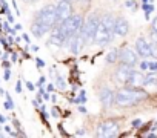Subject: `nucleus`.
I'll return each instance as SVG.
<instances>
[{"label":"nucleus","mask_w":157,"mask_h":138,"mask_svg":"<svg viewBox=\"0 0 157 138\" xmlns=\"http://www.w3.org/2000/svg\"><path fill=\"white\" fill-rule=\"evenodd\" d=\"M33 106L39 109V106H40V104H39V101H37V100H33Z\"/></svg>","instance_id":"49"},{"label":"nucleus","mask_w":157,"mask_h":138,"mask_svg":"<svg viewBox=\"0 0 157 138\" xmlns=\"http://www.w3.org/2000/svg\"><path fill=\"white\" fill-rule=\"evenodd\" d=\"M22 40H23L26 45H29V46H31V38H29V35H28V34H23V35H22Z\"/></svg>","instance_id":"35"},{"label":"nucleus","mask_w":157,"mask_h":138,"mask_svg":"<svg viewBox=\"0 0 157 138\" xmlns=\"http://www.w3.org/2000/svg\"><path fill=\"white\" fill-rule=\"evenodd\" d=\"M14 42H16V43H20V42H22V37H14Z\"/></svg>","instance_id":"52"},{"label":"nucleus","mask_w":157,"mask_h":138,"mask_svg":"<svg viewBox=\"0 0 157 138\" xmlns=\"http://www.w3.org/2000/svg\"><path fill=\"white\" fill-rule=\"evenodd\" d=\"M6 38H8V43H10V46H11V45H14V43H16V42H14V38H13V37H11V35H10V37H6Z\"/></svg>","instance_id":"46"},{"label":"nucleus","mask_w":157,"mask_h":138,"mask_svg":"<svg viewBox=\"0 0 157 138\" xmlns=\"http://www.w3.org/2000/svg\"><path fill=\"white\" fill-rule=\"evenodd\" d=\"M6 20H8V22H10V25H11V23H14V22H16V17H14V16H13V13H10V14H6Z\"/></svg>","instance_id":"34"},{"label":"nucleus","mask_w":157,"mask_h":138,"mask_svg":"<svg viewBox=\"0 0 157 138\" xmlns=\"http://www.w3.org/2000/svg\"><path fill=\"white\" fill-rule=\"evenodd\" d=\"M51 114H52V117H56V118H59V117H60V114H59V109H57V107H52V109H51Z\"/></svg>","instance_id":"39"},{"label":"nucleus","mask_w":157,"mask_h":138,"mask_svg":"<svg viewBox=\"0 0 157 138\" xmlns=\"http://www.w3.org/2000/svg\"><path fill=\"white\" fill-rule=\"evenodd\" d=\"M78 112H82V114H88V111H86V107H85V106H78Z\"/></svg>","instance_id":"43"},{"label":"nucleus","mask_w":157,"mask_h":138,"mask_svg":"<svg viewBox=\"0 0 157 138\" xmlns=\"http://www.w3.org/2000/svg\"><path fill=\"white\" fill-rule=\"evenodd\" d=\"M5 92H6L5 89H2V88H0V95H5Z\"/></svg>","instance_id":"54"},{"label":"nucleus","mask_w":157,"mask_h":138,"mask_svg":"<svg viewBox=\"0 0 157 138\" xmlns=\"http://www.w3.org/2000/svg\"><path fill=\"white\" fill-rule=\"evenodd\" d=\"M72 103L74 104H83V103H86V92L83 89H80V91H78V97H75L72 100Z\"/></svg>","instance_id":"20"},{"label":"nucleus","mask_w":157,"mask_h":138,"mask_svg":"<svg viewBox=\"0 0 157 138\" xmlns=\"http://www.w3.org/2000/svg\"><path fill=\"white\" fill-rule=\"evenodd\" d=\"M75 133H77V135H80V136H82V135H86V132H85V130H82V129H78Z\"/></svg>","instance_id":"48"},{"label":"nucleus","mask_w":157,"mask_h":138,"mask_svg":"<svg viewBox=\"0 0 157 138\" xmlns=\"http://www.w3.org/2000/svg\"><path fill=\"white\" fill-rule=\"evenodd\" d=\"M5 123H6V117L0 114V124H5Z\"/></svg>","instance_id":"44"},{"label":"nucleus","mask_w":157,"mask_h":138,"mask_svg":"<svg viewBox=\"0 0 157 138\" xmlns=\"http://www.w3.org/2000/svg\"><path fill=\"white\" fill-rule=\"evenodd\" d=\"M25 85H26V89H28V91H31V92L36 91V86H34L31 82H25Z\"/></svg>","instance_id":"32"},{"label":"nucleus","mask_w":157,"mask_h":138,"mask_svg":"<svg viewBox=\"0 0 157 138\" xmlns=\"http://www.w3.org/2000/svg\"><path fill=\"white\" fill-rule=\"evenodd\" d=\"M0 43H2V46H3L5 49H8V48H10L8 38H6V37H3V35H0Z\"/></svg>","instance_id":"26"},{"label":"nucleus","mask_w":157,"mask_h":138,"mask_svg":"<svg viewBox=\"0 0 157 138\" xmlns=\"http://www.w3.org/2000/svg\"><path fill=\"white\" fill-rule=\"evenodd\" d=\"M10 55H11V63H16V61H17V52L10 51Z\"/></svg>","instance_id":"36"},{"label":"nucleus","mask_w":157,"mask_h":138,"mask_svg":"<svg viewBox=\"0 0 157 138\" xmlns=\"http://www.w3.org/2000/svg\"><path fill=\"white\" fill-rule=\"evenodd\" d=\"M148 98V92L140 88H122L116 92V104L120 107H128L140 103L142 100Z\"/></svg>","instance_id":"1"},{"label":"nucleus","mask_w":157,"mask_h":138,"mask_svg":"<svg viewBox=\"0 0 157 138\" xmlns=\"http://www.w3.org/2000/svg\"><path fill=\"white\" fill-rule=\"evenodd\" d=\"M56 86H57V89H60V91H65V89H66V80H65L60 74L56 75Z\"/></svg>","instance_id":"22"},{"label":"nucleus","mask_w":157,"mask_h":138,"mask_svg":"<svg viewBox=\"0 0 157 138\" xmlns=\"http://www.w3.org/2000/svg\"><path fill=\"white\" fill-rule=\"evenodd\" d=\"M85 45H86V40H85V37H83L82 32H78L74 37H71L68 40V43H66V46H68V49H69V52L72 55H78V54H80L83 51Z\"/></svg>","instance_id":"9"},{"label":"nucleus","mask_w":157,"mask_h":138,"mask_svg":"<svg viewBox=\"0 0 157 138\" xmlns=\"http://www.w3.org/2000/svg\"><path fill=\"white\" fill-rule=\"evenodd\" d=\"M154 85H157V74L155 72H149L143 78V86H154Z\"/></svg>","instance_id":"19"},{"label":"nucleus","mask_w":157,"mask_h":138,"mask_svg":"<svg viewBox=\"0 0 157 138\" xmlns=\"http://www.w3.org/2000/svg\"><path fill=\"white\" fill-rule=\"evenodd\" d=\"M42 97H43V100H45V101H48V100L51 98V92H48V91H45Z\"/></svg>","instance_id":"40"},{"label":"nucleus","mask_w":157,"mask_h":138,"mask_svg":"<svg viewBox=\"0 0 157 138\" xmlns=\"http://www.w3.org/2000/svg\"><path fill=\"white\" fill-rule=\"evenodd\" d=\"M139 69L142 72H157V60H148V58H143V61L139 63Z\"/></svg>","instance_id":"16"},{"label":"nucleus","mask_w":157,"mask_h":138,"mask_svg":"<svg viewBox=\"0 0 157 138\" xmlns=\"http://www.w3.org/2000/svg\"><path fill=\"white\" fill-rule=\"evenodd\" d=\"M82 26H83V17L80 14H71L66 20H63L62 23L57 25V28L60 29V32L65 35L66 40H69L71 37L80 32Z\"/></svg>","instance_id":"2"},{"label":"nucleus","mask_w":157,"mask_h":138,"mask_svg":"<svg viewBox=\"0 0 157 138\" xmlns=\"http://www.w3.org/2000/svg\"><path fill=\"white\" fill-rule=\"evenodd\" d=\"M3 106H5V109L11 111V109H14V101H10V100H6V101L3 103Z\"/></svg>","instance_id":"28"},{"label":"nucleus","mask_w":157,"mask_h":138,"mask_svg":"<svg viewBox=\"0 0 157 138\" xmlns=\"http://www.w3.org/2000/svg\"><path fill=\"white\" fill-rule=\"evenodd\" d=\"M45 85H46V77H43V75H42V77L39 78V83H37V88H40V86H45Z\"/></svg>","instance_id":"31"},{"label":"nucleus","mask_w":157,"mask_h":138,"mask_svg":"<svg viewBox=\"0 0 157 138\" xmlns=\"http://www.w3.org/2000/svg\"><path fill=\"white\" fill-rule=\"evenodd\" d=\"M23 2H31V0H23Z\"/></svg>","instance_id":"56"},{"label":"nucleus","mask_w":157,"mask_h":138,"mask_svg":"<svg viewBox=\"0 0 157 138\" xmlns=\"http://www.w3.org/2000/svg\"><path fill=\"white\" fill-rule=\"evenodd\" d=\"M105 60H106V63H109V64L116 63V61L119 60V49H117V48H111V49L108 51Z\"/></svg>","instance_id":"18"},{"label":"nucleus","mask_w":157,"mask_h":138,"mask_svg":"<svg viewBox=\"0 0 157 138\" xmlns=\"http://www.w3.org/2000/svg\"><path fill=\"white\" fill-rule=\"evenodd\" d=\"M136 51H137L139 57H142V58L152 57V54H151V43L148 40H145L143 37H139L136 40Z\"/></svg>","instance_id":"11"},{"label":"nucleus","mask_w":157,"mask_h":138,"mask_svg":"<svg viewBox=\"0 0 157 138\" xmlns=\"http://www.w3.org/2000/svg\"><path fill=\"white\" fill-rule=\"evenodd\" d=\"M68 2H71V3H72V2H78V0H68Z\"/></svg>","instance_id":"55"},{"label":"nucleus","mask_w":157,"mask_h":138,"mask_svg":"<svg viewBox=\"0 0 157 138\" xmlns=\"http://www.w3.org/2000/svg\"><path fill=\"white\" fill-rule=\"evenodd\" d=\"M131 72H132V66L122 63V64L116 69V74H114L116 82H117V83H125V85H126V80H128V77H129Z\"/></svg>","instance_id":"13"},{"label":"nucleus","mask_w":157,"mask_h":138,"mask_svg":"<svg viewBox=\"0 0 157 138\" xmlns=\"http://www.w3.org/2000/svg\"><path fill=\"white\" fill-rule=\"evenodd\" d=\"M131 124H132V127H136V129H137V127H140V126H142V120H140V118H136V120H132V123H131Z\"/></svg>","instance_id":"30"},{"label":"nucleus","mask_w":157,"mask_h":138,"mask_svg":"<svg viewBox=\"0 0 157 138\" xmlns=\"http://www.w3.org/2000/svg\"><path fill=\"white\" fill-rule=\"evenodd\" d=\"M31 49H33L34 52H37V51H39V46H36V45H31Z\"/></svg>","instance_id":"51"},{"label":"nucleus","mask_w":157,"mask_h":138,"mask_svg":"<svg viewBox=\"0 0 157 138\" xmlns=\"http://www.w3.org/2000/svg\"><path fill=\"white\" fill-rule=\"evenodd\" d=\"M125 6H126V8H131L132 11H136V9H137L136 0H126V2H125Z\"/></svg>","instance_id":"23"},{"label":"nucleus","mask_w":157,"mask_h":138,"mask_svg":"<svg viewBox=\"0 0 157 138\" xmlns=\"http://www.w3.org/2000/svg\"><path fill=\"white\" fill-rule=\"evenodd\" d=\"M36 23L45 28L46 32H49L54 26H57V16H56V6L54 5H45L42 6L36 14Z\"/></svg>","instance_id":"3"},{"label":"nucleus","mask_w":157,"mask_h":138,"mask_svg":"<svg viewBox=\"0 0 157 138\" xmlns=\"http://www.w3.org/2000/svg\"><path fill=\"white\" fill-rule=\"evenodd\" d=\"M16 92L22 94V80H17V83H16Z\"/></svg>","instance_id":"37"},{"label":"nucleus","mask_w":157,"mask_h":138,"mask_svg":"<svg viewBox=\"0 0 157 138\" xmlns=\"http://www.w3.org/2000/svg\"><path fill=\"white\" fill-rule=\"evenodd\" d=\"M3 129H5V132H6V135H10V136H17V132H14L11 126H5Z\"/></svg>","instance_id":"24"},{"label":"nucleus","mask_w":157,"mask_h":138,"mask_svg":"<svg viewBox=\"0 0 157 138\" xmlns=\"http://www.w3.org/2000/svg\"><path fill=\"white\" fill-rule=\"evenodd\" d=\"M152 31L157 34V16L154 17V20H152Z\"/></svg>","instance_id":"41"},{"label":"nucleus","mask_w":157,"mask_h":138,"mask_svg":"<svg viewBox=\"0 0 157 138\" xmlns=\"http://www.w3.org/2000/svg\"><path fill=\"white\" fill-rule=\"evenodd\" d=\"M99 100L103 104V107L108 109V107H111L116 103V92L113 89H109V88H103L99 92Z\"/></svg>","instance_id":"12"},{"label":"nucleus","mask_w":157,"mask_h":138,"mask_svg":"<svg viewBox=\"0 0 157 138\" xmlns=\"http://www.w3.org/2000/svg\"><path fill=\"white\" fill-rule=\"evenodd\" d=\"M99 22H100V17H99L96 13H93L91 16H88V19L83 22V26H82V31H80V32L83 34L86 43H93L94 34H96L97 26H99Z\"/></svg>","instance_id":"4"},{"label":"nucleus","mask_w":157,"mask_h":138,"mask_svg":"<svg viewBox=\"0 0 157 138\" xmlns=\"http://www.w3.org/2000/svg\"><path fill=\"white\" fill-rule=\"evenodd\" d=\"M143 3H154V0H142Z\"/></svg>","instance_id":"53"},{"label":"nucleus","mask_w":157,"mask_h":138,"mask_svg":"<svg viewBox=\"0 0 157 138\" xmlns=\"http://www.w3.org/2000/svg\"><path fill=\"white\" fill-rule=\"evenodd\" d=\"M3 78H5L6 82H10V78H11V69H5V74H3Z\"/></svg>","instance_id":"33"},{"label":"nucleus","mask_w":157,"mask_h":138,"mask_svg":"<svg viewBox=\"0 0 157 138\" xmlns=\"http://www.w3.org/2000/svg\"><path fill=\"white\" fill-rule=\"evenodd\" d=\"M54 88H56V86H54V83H48V85L45 86V89H46L48 92H52V91H54Z\"/></svg>","instance_id":"38"},{"label":"nucleus","mask_w":157,"mask_h":138,"mask_svg":"<svg viewBox=\"0 0 157 138\" xmlns=\"http://www.w3.org/2000/svg\"><path fill=\"white\" fill-rule=\"evenodd\" d=\"M14 28H16L17 31H22V25H19V23H16V25H14Z\"/></svg>","instance_id":"50"},{"label":"nucleus","mask_w":157,"mask_h":138,"mask_svg":"<svg viewBox=\"0 0 157 138\" xmlns=\"http://www.w3.org/2000/svg\"><path fill=\"white\" fill-rule=\"evenodd\" d=\"M31 34L34 35V37H37V38H40V37H43L45 34H46V31H45V28L43 26H40L39 23H33L31 25Z\"/></svg>","instance_id":"17"},{"label":"nucleus","mask_w":157,"mask_h":138,"mask_svg":"<svg viewBox=\"0 0 157 138\" xmlns=\"http://www.w3.org/2000/svg\"><path fill=\"white\" fill-rule=\"evenodd\" d=\"M2 29H3L6 34H10V29H11V26H10V22H8V20L2 23Z\"/></svg>","instance_id":"27"},{"label":"nucleus","mask_w":157,"mask_h":138,"mask_svg":"<svg viewBox=\"0 0 157 138\" xmlns=\"http://www.w3.org/2000/svg\"><path fill=\"white\" fill-rule=\"evenodd\" d=\"M66 43H68V40L65 38V35L60 32V29H59L57 26H54V28L51 29V34H49L48 46H49V45H54V46H57V48H63V46H66Z\"/></svg>","instance_id":"10"},{"label":"nucleus","mask_w":157,"mask_h":138,"mask_svg":"<svg viewBox=\"0 0 157 138\" xmlns=\"http://www.w3.org/2000/svg\"><path fill=\"white\" fill-rule=\"evenodd\" d=\"M119 61L129 64V66H136L139 63V54L136 49H132L129 46H122L119 49Z\"/></svg>","instance_id":"7"},{"label":"nucleus","mask_w":157,"mask_h":138,"mask_svg":"<svg viewBox=\"0 0 157 138\" xmlns=\"http://www.w3.org/2000/svg\"><path fill=\"white\" fill-rule=\"evenodd\" d=\"M34 61H36V64H37V67H45V61H43L42 58H39V57H36V58H34Z\"/></svg>","instance_id":"29"},{"label":"nucleus","mask_w":157,"mask_h":138,"mask_svg":"<svg viewBox=\"0 0 157 138\" xmlns=\"http://www.w3.org/2000/svg\"><path fill=\"white\" fill-rule=\"evenodd\" d=\"M56 6V16H57V25L62 23L63 20H66L71 14H72V3L68 0H57Z\"/></svg>","instance_id":"8"},{"label":"nucleus","mask_w":157,"mask_h":138,"mask_svg":"<svg viewBox=\"0 0 157 138\" xmlns=\"http://www.w3.org/2000/svg\"><path fill=\"white\" fill-rule=\"evenodd\" d=\"M3 67H5V69H11V61L3 60Z\"/></svg>","instance_id":"42"},{"label":"nucleus","mask_w":157,"mask_h":138,"mask_svg":"<svg viewBox=\"0 0 157 138\" xmlns=\"http://www.w3.org/2000/svg\"><path fill=\"white\" fill-rule=\"evenodd\" d=\"M114 32L116 35L119 37H125L128 32H129V23L125 17H116V22H114Z\"/></svg>","instance_id":"14"},{"label":"nucleus","mask_w":157,"mask_h":138,"mask_svg":"<svg viewBox=\"0 0 157 138\" xmlns=\"http://www.w3.org/2000/svg\"><path fill=\"white\" fill-rule=\"evenodd\" d=\"M119 135V124L114 120H106L103 123H100L96 129V136H117Z\"/></svg>","instance_id":"5"},{"label":"nucleus","mask_w":157,"mask_h":138,"mask_svg":"<svg viewBox=\"0 0 157 138\" xmlns=\"http://www.w3.org/2000/svg\"><path fill=\"white\" fill-rule=\"evenodd\" d=\"M154 8H155L154 3H143V5H142V9L145 11V19H146V20L151 17V13L154 11Z\"/></svg>","instance_id":"21"},{"label":"nucleus","mask_w":157,"mask_h":138,"mask_svg":"<svg viewBox=\"0 0 157 138\" xmlns=\"http://www.w3.org/2000/svg\"><path fill=\"white\" fill-rule=\"evenodd\" d=\"M114 37H116V34L111 32V31H108V29L99 22V26H97V31H96V34H94L93 43H96V45H99V46H106V45H109V43L114 40Z\"/></svg>","instance_id":"6"},{"label":"nucleus","mask_w":157,"mask_h":138,"mask_svg":"<svg viewBox=\"0 0 157 138\" xmlns=\"http://www.w3.org/2000/svg\"><path fill=\"white\" fill-rule=\"evenodd\" d=\"M151 54H152L154 58H157V40L151 43Z\"/></svg>","instance_id":"25"},{"label":"nucleus","mask_w":157,"mask_h":138,"mask_svg":"<svg viewBox=\"0 0 157 138\" xmlns=\"http://www.w3.org/2000/svg\"><path fill=\"white\" fill-rule=\"evenodd\" d=\"M8 55H10V52H5V54L2 52V61L3 60H8Z\"/></svg>","instance_id":"47"},{"label":"nucleus","mask_w":157,"mask_h":138,"mask_svg":"<svg viewBox=\"0 0 157 138\" xmlns=\"http://www.w3.org/2000/svg\"><path fill=\"white\" fill-rule=\"evenodd\" d=\"M13 124L16 126V129H20V123H19V120H13Z\"/></svg>","instance_id":"45"},{"label":"nucleus","mask_w":157,"mask_h":138,"mask_svg":"<svg viewBox=\"0 0 157 138\" xmlns=\"http://www.w3.org/2000/svg\"><path fill=\"white\" fill-rule=\"evenodd\" d=\"M143 78H145V75H143L142 71H134L132 69V72L129 74V77L126 80V85L131 86V88H142L143 86Z\"/></svg>","instance_id":"15"}]
</instances>
